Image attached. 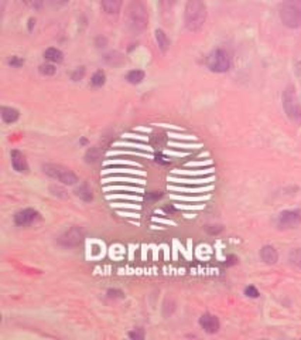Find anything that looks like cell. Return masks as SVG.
Listing matches in <instances>:
<instances>
[{
    "label": "cell",
    "mask_w": 301,
    "mask_h": 340,
    "mask_svg": "<svg viewBox=\"0 0 301 340\" xmlns=\"http://www.w3.org/2000/svg\"><path fill=\"white\" fill-rule=\"evenodd\" d=\"M127 336H129V339L130 340H143L145 339L146 333L142 328H136L133 329V330H130Z\"/></svg>",
    "instance_id": "obj_24"
},
{
    "label": "cell",
    "mask_w": 301,
    "mask_h": 340,
    "mask_svg": "<svg viewBox=\"0 0 301 340\" xmlns=\"http://www.w3.org/2000/svg\"><path fill=\"white\" fill-rule=\"evenodd\" d=\"M11 168L16 170L17 173H27L29 171V163L26 160V156L23 155L20 150L14 149L10 153Z\"/></svg>",
    "instance_id": "obj_11"
},
{
    "label": "cell",
    "mask_w": 301,
    "mask_h": 340,
    "mask_svg": "<svg viewBox=\"0 0 301 340\" xmlns=\"http://www.w3.org/2000/svg\"><path fill=\"white\" fill-rule=\"evenodd\" d=\"M14 224L19 227H27L35 221L41 220V214L34 208H23L14 214Z\"/></svg>",
    "instance_id": "obj_9"
},
{
    "label": "cell",
    "mask_w": 301,
    "mask_h": 340,
    "mask_svg": "<svg viewBox=\"0 0 301 340\" xmlns=\"http://www.w3.org/2000/svg\"><path fill=\"white\" fill-rule=\"evenodd\" d=\"M44 58L48 61V63L60 64V63H62V60H64V53H62L60 48H56V47H48V48L44 51Z\"/></svg>",
    "instance_id": "obj_15"
},
{
    "label": "cell",
    "mask_w": 301,
    "mask_h": 340,
    "mask_svg": "<svg viewBox=\"0 0 301 340\" xmlns=\"http://www.w3.org/2000/svg\"><path fill=\"white\" fill-rule=\"evenodd\" d=\"M200 326L204 329V332L210 333V335H213L216 333L219 328H221V323H219V319L215 316V315H211V313H204L202 316L200 317Z\"/></svg>",
    "instance_id": "obj_10"
},
{
    "label": "cell",
    "mask_w": 301,
    "mask_h": 340,
    "mask_svg": "<svg viewBox=\"0 0 301 340\" xmlns=\"http://www.w3.org/2000/svg\"><path fill=\"white\" fill-rule=\"evenodd\" d=\"M245 295L247 296V298H259V291H257L256 286H253V285H249V286H246L245 288Z\"/></svg>",
    "instance_id": "obj_29"
},
{
    "label": "cell",
    "mask_w": 301,
    "mask_h": 340,
    "mask_svg": "<svg viewBox=\"0 0 301 340\" xmlns=\"http://www.w3.org/2000/svg\"><path fill=\"white\" fill-rule=\"evenodd\" d=\"M145 77H146L145 71H142V69H132V71H129V72H127V75H126V81H127L129 84L137 85V84H140V82L145 79Z\"/></svg>",
    "instance_id": "obj_19"
},
{
    "label": "cell",
    "mask_w": 301,
    "mask_h": 340,
    "mask_svg": "<svg viewBox=\"0 0 301 340\" xmlns=\"http://www.w3.org/2000/svg\"><path fill=\"white\" fill-rule=\"evenodd\" d=\"M84 75H85V68L78 67L72 71V74H71V79H72V81H81V79L84 78Z\"/></svg>",
    "instance_id": "obj_28"
},
{
    "label": "cell",
    "mask_w": 301,
    "mask_h": 340,
    "mask_svg": "<svg viewBox=\"0 0 301 340\" xmlns=\"http://www.w3.org/2000/svg\"><path fill=\"white\" fill-rule=\"evenodd\" d=\"M62 186H64V184H62ZM62 186H60V184H51V186L48 187V190H50V193H51L54 197H57V199H67L68 192L62 187Z\"/></svg>",
    "instance_id": "obj_22"
},
{
    "label": "cell",
    "mask_w": 301,
    "mask_h": 340,
    "mask_svg": "<svg viewBox=\"0 0 301 340\" xmlns=\"http://www.w3.org/2000/svg\"><path fill=\"white\" fill-rule=\"evenodd\" d=\"M84 239H85L84 230L78 226H72L67 230H64L57 237V244L62 248H75L84 242Z\"/></svg>",
    "instance_id": "obj_6"
},
{
    "label": "cell",
    "mask_w": 301,
    "mask_h": 340,
    "mask_svg": "<svg viewBox=\"0 0 301 340\" xmlns=\"http://www.w3.org/2000/svg\"><path fill=\"white\" fill-rule=\"evenodd\" d=\"M75 196L78 197L79 200H82L84 203H90L93 200V193H92V189L87 183H81L79 186L75 187Z\"/></svg>",
    "instance_id": "obj_13"
},
{
    "label": "cell",
    "mask_w": 301,
    "mask_h": 340,
    "mask_svg": "<svg viewBox=\"0 0 301 340\" xmlns=\"http://www.w3.org/2000/svg\"><path fill=\"white\" fill-rule=\"evenodd\" d=\"M277 227L280 230H291L301 224V211L300 210H284L277 215Z\"/></svg>",
    "instance_id": "obj_8"
},
{
    "label": "cell",
    "mask_w": 301,
    "mask_h": 340,
    "mask_svg": "<svg viewBox=\"0 0 301 340\" xmlns=\"http://www.w3.org/2000/svg\"><path fill=\"white\" fill-rule=\"evenodd\" d=\"M38 71H40V74H41V75L51 77V75H54V74H56L57 68L53 63H47V64H41L40 68H38Z\"/></svg>",
    "instance_id": "obj_23"
},
{
    "label": "cell",
    "mask_w": 301,
    "mask_h": 340,
    "mask_svg": "<svg viewBox=\"0 0 301 340\" xmlns=\"http://www.w3.org/2000/svg\"><path fill=\"white\" fill-rule=\"evenodd\" d=\"M106 296L109 298V299H123L124 298V294H123V291H120V289H108L106 291Z\"/></svg>",
    "instance_id": "obj_25"
},
{
    "label": "cell",
    "mask_w": 301,
    "mask_h": 340,
    "mask_svg": "<svg viewBox=\"0 0 301 340\" xmlns=\"http://www.w3.org/2000/svg\"><path fill=\"white\" fill-rule=\"evenodd\" d=\"M47 3L50 6H60L61 4V0H47Z\"/></svg>",
    "instance_id": "obj_33"
},
{
    "label": "cell",
    "mask_w": 301,
    "mask_h": 340,
    "mask_svg": "<svg viewBox=\"0 0 301 340\" xmlns=\"http://www.w3.org/2000/svg\"><path fill=\"white\" fill-rule=\"evenodd\" d=\"M161 1H163V4H166V6H171L174 0H161Z\"/></svg>",
    "instance_id": "obj_34"
},
{
    "label": "cell",
    "mask_w": 301,
    "mask_h": 340,
    "mask_svg": "<svg viewBox=\"0 0 301 340\" xmlns=\"http://www.w3.org/2000/svg\"><path fill=\"white\" fill-rule=\"evenodd\" d=\"M154 37H156V41H157V45H158V48H160L163 53H167L168 48H170V38L167 37L166 32H164V30H161V29H157L156 33H154Z\"/></svg>",
    "instance_id": "obj_17"
},
{
    "label": "cell",
    "mask_w": 301,
    "mask_h": 340,
    "mask_svg": "<svg viewBox=\"0 0 301 340\" xmlns=\"http://www.w3.org/2000/svg\"><path fill=\"white\" fill-rule=\"evenodd\" d=\"M9 66H10L11 68H20L24 64V58H22V57H17V56H13L9 58Z\"/></svg>",
    "instance_id": "obj_26"
},
{
    "label": "cell",
    "mask_w": 301,
    "mask_h": 340,
    "mask_svg": "<svg viewBox=\"0 0 301 340\" xmlns=\"http://www.w3.org/2000/svg\"><path fill=\"white\" fill-rule=\"evenodd\" d=\"M260 260L268 265H274L279 261V252L273 245H263L260 248Z\"/></svg>",
    "instance_id": "obj_12"
},
{
    "label": "cell",
    "mask_w": 301,
    "mask_h": 340,
    "mask_svg": "<svg viewBox=\"0 0 301 340\" xmlns=\"http://www.w3.org/2000/svg\"><path fill=\"white\" fill-rule=\"evenodd\" d=\"M207 20V6L202 0H188L184 10V23L188 32H200Z\"/></svg>",
    "instance_id": "obj_2"
},
{
    "label": "cell",
    "mask_w": 301,
    "mask_h": 340,
    "mask_svg": "<svg viewBox=\"0 0 301 340\" xmlns=\"http://www.w3.org/2000/svg\"><path fill=\"white\" fill-rule=\"evenodd\" d=\"M149 24V13L140 0H132L126 9V26L133 34L145 32Z\"/></svg>",
    "instance_id": "obj_1"
},
{
    "label": "cell",
    "mask_w": 301,
    "mask_h": 340,
    "mask_svg": "<svg viewBox=\"0 0 301 340\" xmlns=\"http://www.w3.org/2000/svg\"><path fill=\"white\" fill-rule=\"evenodd\" d=\"M105 82H106V74H105V71H102V69H98V71L90 77V85L95 87V88L103 87Z\"/></svg>",
    "instance_id": "obj_20"
},
{
    "label": "cell",
    "mask_w": 301,
    "mask_h": 340,
    "mask_svg": "<svg viewBox=\"0 0 301 340\" xmlns=\"http://www.w3.org/2000/svg\"><path fill=\"white\" fill-rule=\"evenodd\" d=\"M223 227L222 226H208L207 227V233L211 234V236H216L219 233H222Z\"/></svg>",
    "instance_id": "obj_30"
},
{
    "label": "cell",
    "mask_w": 301,
    "mask_h": 340,
    "mask_svg": "<svg viewBox=\"0 0 301 340\" xmlns=\"http://www.w3.org/2000/svg\"><path fill=\"white\" fill-rule=\"evenodd\" d=\"M41 169L45 174L54 180L60 181L64 186H75L79 181L78 176L72 171L71 169H68L62 165H57V163H45L41 166Z\"/></svg>",
    "instance_id": "obj_4"
},
{
    "label": "cell",
    "mask_w": 301,
    "mask_h": 340,
    "mask_svg": "<svg viewBox=\"0 0 301 340\" xmlns=\"http://www.w3.org/2000/svg\"><path fill=\"white\" fill-rule=\"evenodd\" d=\"M207 67L212 72L222 74L231 68V57L223 48H215L211 51V54L207 57Z\"/></svg>",
    "instance_id": "obj_7"
},
{
    "label": "cell",
    "mask_w": 301,
    "mask_h": 340,
    "mask_svg": "<svg viewBox=\"0 0 301 340\" xmlns=\"http://www.w3.org/2000/svg\"><path fill=\"white\" fill-rule=\"evenodd\" d=\"M289 262L294 268L301 270V248L291 249L290 254H289Z\"/></svg>",
    "instance_id": "obj_21"
},
{
    "label": "cell",
    "mask_w": 301,
    "mask_h": 340,
    "mask_svg": "<svg viewBox=\"0 0 301 340\" xmlns=\"http://www.w3.org/2000/svg\"><path fill=\"white\" fill-rule=\"evenodd\" d=\"M280 20L289 29L301 27V0H284L280 7Z\"/></svg>",
    "instance_id": "obj_3"
},
{
    "label": "cell",
    "mask_w": 301,
    "mask_h": 340,
    "mask_svg": "<svg viewBox=\"0 0 301 340\" xmlns=\"http://www.w3.org/2000/svg\"><path fill=\"white\" fill-rule=\"evenodd\" d=\"M283 108L290 121H293L294 124L301 125V105L297 100L296 90L293 85H289L283 91Z\"/></svg>",
    "instance_id": "obj_5"
},
{
    "label": "cell",
    "mask_w": 301,
    "mask_h": 340,
    "mask_svg": "<svg viewBox=\"0 0 301 340\" xmlns=\"http://www.w3.org/2000/svg\"><path fill=\"white\" fill-rule=\"evenodd\" d=\"M123 0H100L102 9L106 14H118L120 11Z\"/></svg>",
    "instance_id": "obj_16"
},
{
    "label": "cell",
    "mask_w": 301,
    "mask_h": 340,
    "mask_svg": "<svg viewBox=\"0 0 301 340\" xmlns=\"http://www.w3.org/2000/svg\"><path fill=\"white\" fill-rule=\"evenodd\" d=\"M29 7H31L34 10H40L44 4V0H23Z\"/></svg>",
    "instance_id": "obj_27"
},
{
    "label": "cell",
    "mask_w": 301,
    "mask_h": 340,
    "mask_svg": "<svg viewBox=\"0 0 301 340\" xmlns=\"http://www.w3.org/2000/svg\"><path fill=\"white\" fill-rule=\"evenodd\" d=\"M0 115H1V121L7 125L17 122L19 118H20V112L17 109H14V108H10V106H1Z\"/></svg>",
    "instance_id": "obj_14"
},
{
    "label": "cell",
    "mask_w": 301,
    "mask_h": 340,
    "mask_svg": "<svg viewBox=\"0 0 301 340\" xmlns=\"http://www.w3.org/2000/svg\"><path fill=\"white\" fill-rule=\"evenodd\" d=\"M161 197H163V193L161 192H151L146 196V200H149V202H156V200L161 199Z\"/></svg>",
    "instance_id": "obj_31"
},
{
    "label": "cell",
    "mask_w": 301,
    "mask_h": 340,
    "mask_svg": "<svg viewBox=\"0 0 301 340\" xmlns=\"http://www.w3.org/2000/svg\"><path fill=\"white\" fill-rule=\"evenodd\" d=\"M100 156H102V153H100L99 147L90 146L88 147V150L85 152L84 159H85V163H88V165H95V163L99 162Z\"/></svg>",
    "instance_id": "obj_18"
},
{
    "label": "cell",
    "mask_w": 301,
    "mask_h": 340,
    "mask_svg": "<svg viewBox=\"0 0 301 340\" xmlns=\"http://www.w3.org/2000/svg\"><path fill=\"white\" fill-rule=\"evenodd\" d=\"M106 44H108V41H106V38H105V37H102V35L96 37V40H95V45H96L98 48H103V47H106Z\"/></svg>",
    "instance_id": "obj_32"
}]
</instances>
